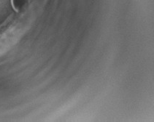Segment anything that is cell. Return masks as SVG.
I'll return each mask as SVG.
<instances>
[{"instance_id":"obj_1","label":"cell","mask_w":154,"mask_h":122,"mask_svg":"<svg viewBox=\"0 0 154 122\" xmlns=\"http://www.w3.org/2000/svg\"><path fill=\"white\" fill-rule=\"evenodd\" d=\"M23 30L24 26L15 21H9L0 26V56L15 45Z\"/></svg>"},{"instance_id":"obj_2","label":"cell","mask_w":154,"mask_h":122,"mask_svg":"<svg viewBox=\"0 0 154 122\" xmlns=\"http://www.w3.org/2000/svg\"><path fill=\"white\" fill-rule=\"evenodd\" d=\"M26 1L27 0H13V4L15 10H21Z\"/></svg>"}]
</instances>
